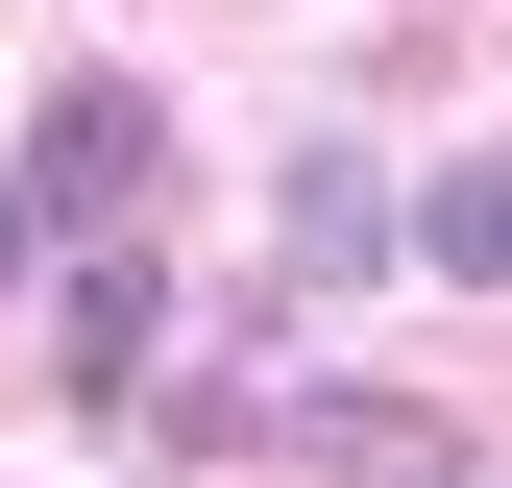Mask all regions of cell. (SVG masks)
<instances>
[{"mask_svg":"<svg viewBox=\"0 0 512 488\" xmlns=\"http://www.w3.org/2000/svg\"><path fill=\"white\" fill-rule=\"evenodd\" d=\"M49 342H74V391H147V342H171V269H147V244H74Z\"/></svg>","mask_w":512,"mask_h":488,"instance_id":"2","label":"cell"},{"mask_svg":"<svg viewBox=\"0 0 512 488\" xmlns=\"http://www.w3.org/2000/svg\"><path fill=\"white\" fill-rule=\"evenodd\" d=\"M147 196H171V98H147V74H49L25 171H0V244L49 269V244H122Z\"/></svg>","mask_w":512,"mask_h":488,"instance_id":"1","label":"cell"},{"mask_svg":"<svg viewBox=\"0 0 512 488\" xmlns=\"http://www.w3.org/2000/svg\"><path fill=\"white\" fill-rule=\"evenodd\" d=\"M293 440L342 488H464V415H415V391H293Z\"/></svg>","mask_w":512,"mask_h":488,"instance_id":"3","label":"cell"},{"mask_svg":"<svg viewBox=\"0 0 512 488\" xmlns=\"http://www.w3.org/2000/svg\"><path fill=\"white\" fill-rule=\"evenodd\" d=\"M415 244H439V293H488V269H512V196H488V147H439V196H415Z\"/></svg>","mask_w":512,"mask_h":488,"instance_id":"4","label":"cell"}]
</instances>
